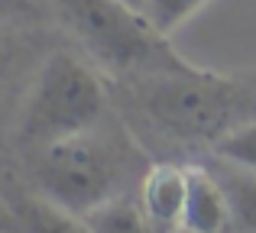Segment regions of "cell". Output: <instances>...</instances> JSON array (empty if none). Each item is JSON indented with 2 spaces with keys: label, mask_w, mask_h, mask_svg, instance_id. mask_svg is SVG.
Here are the masks:
<instances>
[{
  "label": "cell",
  "mask_w": 256,
  "mask_h": 233,
  "mask_svg": "<svg viewBox=\"0 0 256 233\" xmlns=\"http://www.w3.org/2000/svg\"><path fill=\"white\" fill-rule=\"evenodd\" d=\"M130 130L152 133L182 149H214L227 133L256 120V84L185 62L175 68L114 81Z\"/></svg>",
  "instance_id": "cell-1"
},
{
  "label": "cell",
  "mask_w": 256,
  "mask_h": 233,
  "mask_svg": "<svg viewBox=\"0 0 256 233\" xmlns=\"http://www.w3.org/2000/svg\"><path fill=\"white\" fill-rule=\"evenodd\" d=\"M150 162L143 139L110 114L91 130L30 152V175L23 182L52 204L84 217L100 204L136 191Z\"/></svg>",
  "instance_id": "cell-2"
},
{
  "label": "cell",
  "mask_w": 256,
  "mask_h": 233,
  "mask_svg": "<svg viewBox=\"0 0 256 233\" xmlns=\"http://www.w3.org/2000/svg\"><path fill=\"white\" fill-rule=\"evenodd\" d=\"M110 84L72 52H52L39 65L16 120V146L30 152L84 133L110 117Z\"/></svg>",
  "instance_id": "cell-3"
},
{
  "label": "cell",
  "mask_w": 256,
  "mask_h": 233,
  "mask_svg": "<svg viewBox=\"0 0 256 233\" xmlns=\"http://www.w3.org/2000/svg\"><path fill=\"white\" fill-rule=\"evenodd\" d=\"M58 16L72 26L78 42L114 78H136L185 65L188 58L169 45V36L126 0H52Z\"/></svg>",
  "instance_id": "cell-4"
},
{
  "label": "cell",
  "mask_w": 256,
  "mask_h": 233,
  "mask_svg": "<svg viewBox=\"0 0 256 233\" xmlns=\"http://www.w3.org/2000/svg\"><path fill=\"white\" fill-rule=\"evenodd\" d=\"M133 195L156 233H178L188 198V162H175V159L150 162Z\"/></svg>",
  "instance_id": "cell-5"
},
{
  "label": "cell",
  "mask_w": 256,
  "mask_h": 233,
  "mask_svg": "<svg viewBox=\"0 0 256 233\" xmlns=\"http://www.w3.org/2000/svg\"><path fill=\"white\" fill-rule=\"evenodd\" d=\"M182 233H237L230 195L208 162H188V198Z\"/></svg>",
  "instance_id": "cell-6"
},
{
  "label": "cell",
  "mask_w": 256,
  "mask_h": 233,
  "mask_svg": "<svg viewBox=\"0 0 256 233\" xmlns=\"http://www.w3.org/2000/svg\"><path fill=\"white\" fill-rule=\"evenodd\" d=\"M0 188H4V195L10 201L23 233H91L84 217L52 204L49 198L32 191L26 182H16V178L4 175L0 178Z\"/></svg>",
  "instance_id": "cell-7"
},
{
  "label": "cell",
  "mask_w": 256,
  "mask_h": 233,
  "mask_svg": "<svg viewBox=\"0 0 256 233\" xmlns=\"http://www.w3.org/2000/svg\"><path fill=\"white\" fill-rule=\"evenodd\" d=\"M208 165L214 169V175L224 182L227 195H230L237 233H256V172L230 165V162H224V159H218V156H211Z\"/></svg>",
  "instance_id": "cell-8"
},
{
  "label": "cell",
  "mask_w": 256,
  "mask_h": 233,
  "mask_svg": "<svg viewBox=\"0 0 256 233\" xmlns=\"http://www.w3.org/2000/svg\"><path fill=\"white\" fill-rule=\"evenodd\" d=\"M84 221L91 227V233H156V227L146 221V214H143V208H140L133 191L100 204L98 211L84 214Z\"/></svg>",
  "instance_id": "cell-9"
},
{
  "label": "cell",
  "mask_w": 256,
  "mask_h": 233,
  "mask_svg": "<svg viewBox=\"0 0 256 233\" xmlns=\"http://www.w3.org/2000/svg\"><path fill=\"white\" fill-rule=\"evenodd\" d=\"M208 3H214V0H143V13L150 16V23L159 32L172 36L182 23H188Z\"/></svg>",
  "instance_id": "cell-10"
},
{
  "label": "cell",
  "mask_w": 256,
  "mask_h": 233,
  "mask_svg": "<svg viewBox=\"0 0 256 233\" xmlns=\"http://www.w3.org/2000/svg\"><path fill=\"white\" fill-rule=\"evenodd\" d=\"M211 156L224 159V162H230V165H240V169L256 172V120L237 126L234 133H227L211 149Z\"/></svg>",
  "instance_id": "cell-11"
},
{
  "label": "cell",
  "mask_w": 256,
  "mask_h": 233,
  "mask_svg": "<svg viewBox=\"0 0 256 233\" xmlns=\"http://www.w3.org/2000/svg\"><path fill=\"white\" fill-rule=\"evenodd\" d=\"M42 3L39 0H0V19H39Z\"/></svg>",
  "instance_id": "cell-12"
},
{
  "label": "cell",
  "mask_w": 256,
  "mask_h": 233,
  "mask_svg": "<svg viewBox=\"0 0 256 233\" xmlns=\"http://www.w3.org/2000/svg\"><path fill=\"white\" fill-rule=\"evenodd\" d=\"M0 233H23L16 214H13V208H10V201H6V195H4V188H0Z\"/></svg>",
  "instance_id": "cell-13"
},
{
  "label": "cell",
  "mask_w": 256,
  "mask_h": 233,
  "mask_svg": "<svg viewBox=\"0 0 256 233\" xmlns=\"http://www.w3.org/2000/svg\"><path fill=\"white\" fill-rule=\"evenodd\" d=\"M244 75H246V78H250V81L256 84V68H250V71H244Z\"/></svg>",
  "instance_id": "cell-14"
},
{
  "label": "cell",
  "mask_w": 256,
  "mask_h": 233,
  "mask_svg": "<svg viewBox=\"0 0 256 233\" xmlns=\"http://www.w3.org/2000/svg\"><path fill=\"white\" fill-rule=\"evenodd\" d=\"M126 3H133V6H140V10H143V0H126Z\"/></svg>",
  "instance_id": "cell-15"
}]
</instances>
